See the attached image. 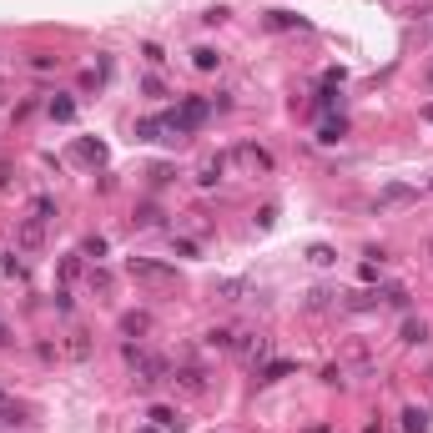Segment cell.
Wrapping results in <instances>:
<instances>
[{
    "label": "cell",
    "instance_id": "1",
    "mask_svg": "<svg viewBox=\"0 0 433 433\" xmlns=\"http://www.w3.org/2000/svg\"><path fill=\"white\" fill-rule=\"evenodd\" d=\"M126 273L131 278H146V283H177V267L151 262V257H126Z\"/></svg>",
    "mask_w": 433,
    "mask_h": 433
},
{
    "label": "cell",
    "instance_id": "40",
    "mask_svg": "<svg viewBox=\"0 0 433 433\" xmlns=\"http://www.w3.org/2000/svg\"><path fill=\"white\" fill-rule=\"evenodd\" d=\"M136 433H156V428H136Z\"/></svg>",
    "mask_w": 433,
    "mask_h": 433
},
{
    "label": "cell",
    "instance_id": "6",
    "mask_svg": "<svg viewBox=\"0 0 433 433\" xmlns=\"http://www.w3.org/2000/svg\"><path fill=\"white\" fill-rule=\"evenodd\" d=\"M287 373H297V363H292V358H273V363L257 368V383H283Z\"/></svg>",
    "mask_w": 433,
    "mask_h": 433
},
{
    "label": "cell",
    "instance_id": "10",
    "mask_svg": "<svg viewBox=\"0 0 433 433\" xmlns=\"http://www.w3.org/2000/svg\"><path fill=\"white\" fill-rule=\"evenodd\" d=\"M267 26H273V31H307V21L292 16V11H267Z\"/></svg>",
    "mask_w": 433,
    "mask_h": 433
},
{
    "label": "cell",
    "instance_id": "24",
    "mask_svg": "<svg viewBox=\"0 0 433 433\" xmlns=\"http://www.w3.org/2000/svg\"><path fill=\"white\" fill-rule=\"evenodd\" d=\"M378 297H383V292H368V287H363V292L348 297V307H353V312H368V307H378Z\"/></svg>",
    "mask_w": 433,
    "mask_h": 433
},
{
    "label": "cell",
    "instance_id": "3",
    "mask_svg": "<svg viewBox=\"0 0 433 433\" xmlns=\"http://www.w3.org/2000/svg\"><path fill=\"white\" fill-rule=\"evenodd\" d=\"M212 292L222 297V302H247V297H257V287H252L247 278H222V283H217Z\"/></svg>",
    "mask_w": 433,
    "mask_h": 433
},
{
    "label": "cell",
    "instance_id": "8",
    "mask_svg": "<svg viewBox=\"0 0 433 433\" xmlns=\"http://www.w3.org/2000/svg\"><path fill=\"white\" fill-rule=\"evenodd\" d=\"M136 141H172V131H167L161 116H141L136 121Z\"/></svg>",
    "mask_w": 433,
    "mask_h": 433
},
{
    "label": "cell",
    "instance_id": "27",
    "mask_svg": "<svg viewBox=\"0 0 433 433\" xmlns=\"http://www.w3.org/2000/svg\"><path fill=\"white\" fill-rule=\"evenodd\" d=\"M81 257H96V262H101V257H106V237H101V232L86 237V242H81Z\"/></svg>",
    "mask_w": 433,
    "mask_h": 433
},
{
    "label": "cell",
    "instance_id": "21",
    "mask_svg": "<svg viewBox=\"0 0 433 433\" xmlns=\"http://www.w3.org/2000/svg\"><path fill=\"white\" fill-rule=\"evenodd\" d=\"M403 428L408 433H428V413L423 408H403Z\"/></svg>",
    "mask_w": 433,
    "mask_h": 433
},
{
    "label": "cell",
    "instance_id": "15",
    "mask_svg": "<svg viewBox=\"0 0 433 433\" xmlns=\"http://www.w3.org/2000/svg\"><path fill=\"white\" fill-rule=\"evenodd\" d=\"M76 156H81V161H91V167H101V161H106V146H101V141H91V136H81V141H76Z\"/></svg>",
    "mask_w": 433,
    "mask_h": 433
},
{
    "label": "cell",
    "instance_id": "11",
    "mask_svg": "<svg viewBox=\"0 0 433 433\" xmlns=\"http://www.w3.org/2000/svg\"><path fill=\"white\" fill-rule=\"evenodd\" d=\"M222 177H227V156H212L207 167H202V177H197V187H217Z\"/></svg>",
    "mask_w": 433,
    "mask_h": 433
},
{
    "label": "cell",
    "instance_id": "19",
    "mask_svg": "<svg viewBox=\"0 0 433 433\" xmlns=\"http://www.w3.org/2000/svg\"><path fill=\"white\" fill-rule=\"evenodd\" d=\"M307 262H312V267H333V262H338V252H333L328 242H312V247H307Z\"/></svg>",
    "mask_w": 433,
    "mask_h": 433
},
{
    "label": "cell",
    "instance_id": "7",
    "mask_svg": "<svg viewBox=\"0 0 433 433\" xmlns=\"http://www.w3.org/2000/svg\"><path fill=\"white\" fill-rule=\"evenodd\" d=\"M398 343H408V348H423V343H428V322H423V317H403Z\"/></svg>",
    "mask_w": 433,
    "mask_h": 433
},
{
    "label": "cell",
    "instance_id": "12",
    "mask_svg": "<svg viewBox=\"0 0 433 433\" xmlns=\"http://www.w3.org/2000/svg\"><path fill=\"white\" fill-rule=\"evenodd\" d=\"M66 358H76V363H86V358H91V333H81V328H76V333L66 338Z\"/></svg>",
    "mask_w": 433,
    "mask_h": 433
},
{
    "label": "cell",
    "instance_id": "41",
    "mask_svg": "<svg viewBox=\"0 0 433 433\" xmlns=\"http://www.w3.org/2000/svg\"><path fill=\"white\" fill-rule=\"evenodd\" d=\"M428 86H433V71H428Z\"/></svg>",
    "mask_w": 433,
    "mask_h": 433
},
{
    "label": "cell",
    "instance_id": "37",
    "mask_svg": "<svg viewBox=\"0 0 433 433\" xmlns=\"http://www.w3.org/2000/svg\"><path fill=\"white\" fill-rule=\"evenodd\" d=\"M11 343V328H6V322H0V348H6Z\"/></svg>",
    "mask_w": 433,
    "mask_h": 433
},
{
    "label": "cell",
    "instance_id": "28",
    "mask_svg": "<svg viewBox=\"0 0 433 433\" xmlns=\"http://www.w3.org/2000/svg\"><path fill=\"white\" fill-rule=\"evenodd\" d=\"M31 71H40V76H45V71H56V56H45V50H31Z\"/></svg>",
    "mask_w": 433,
    "mask_h": 433
},
{
    "label": "cell",
    "instance_id": "4",
    "mask_svg": "<svg viewBox=\"0 0 433 433\" xmlns=\"http://www.w3.org/2000/svg\"><path fill=\"white\" fill-rule=\"evenodd\" d=\"M237 161H247L252 172H273V151H262L257 141H242L237 146Z\"/></svg>",
    "mask_w": 433,
    "mask_h": 433
},
{
    "label": "cell",
    "instance_id": "34",
    "mask_svg": "<svg viewBox=\"0 0 433 433\" xmlns=\"http://www.w3.org/2000/svg\"><path fill=\"white\" fill-rule=\"evenodd\" d=\"M172 182V167H151V187H167Z\"/></svg>",
    "mask_w": 433,
    "mask_h": 433
},
{
    "label": "cell",
    "instance_id": "9",
    "mask_svg": "<svg viewBox=\"0 0 433 433\" xmlns=\"http://www.w3.org/2000/svg\"><path fill=\"white\" fill-rule=\"evenodd\" d=\"M31 222H56V197H31Z\"/></svg>",
    "mask_w": 433,
    "mask_h": 433
},
{
    "label": "cell",
    "instance_id": "33",
    "mask_svg": "<svg viewBox=\"0 0 433 433\" xmlns=\"http://www.w3.org/2000/svg\"><path fill=\"white\" fill-rule=\"evenodd\" d=\"M202 21H207V26H222V21H227V6H212V11H207Z\"/></svg>",
    "mask_w": 433,
    "mask_h": 433
},
{
    "label": "cell",
    "instance_id": "30",
    "mask_svg": "<svg viewBox=\"0 0 433 433\" xmlns=\"http://www.w3.org/2000/svg\"><path fill=\"white\" fill-rule=\"evenodd\" d=\"M328 297H333L328 287H312V292H307V307H328Z\"/></svg>",
    "mask_w": 433,
    "mask_h": 433
},
{
    "label": "cell",
    "instance_id": "16",
    "mask_svg": "<svg viewBox=\"0 0 433 433\" xmlns=\"http://www.w3.org/2000/svg\"><path fill=\"white\" fill-rule=\"evenodd\" d=\"M151 328V312H126L121 317V338H136V333H146Z\"/></svg>",
    "mask_w": 433,
    "mask_h": 433
},
{
    "label": "cell",
    "instance_id": "36",
    "mask_svg": "<svg viewBox=\"0 0 433 433\" xmlns=\"http://www.w3.org/2000/svg\"><path fill=\"white\" fill-rule=\"evenodd\" d=\"M11 187V167H0V192H6Z\"/></svg>",
    "mask_w": 433,
    "mask_h": 433
},
{
    "label": "cell",
    "instance_id": "35",
    "mask_svg": "<svg viewBox=\"0 0 433 433\" xmlns=\"http://www.w3.org/2000/svg\"><path fill=\"white\" fill-rule=\"evenodd\" d=\"M76 273H81V257H66V262H61V278H66V283H71V278H76Z\"/></svg>",
    "mask_w": 433,
    "mask_h": 433
},
{
    "label": "cell",
    "instance_id": "31",
    "mask_svg": "<svg viewBox=\"0 0 433 433\" xmlns=\"http://www.w3.org/2000/svg\"><path fill=\"white\" fill-rule=\"evenodd\" d=\"M408 197H413V187H388L383 192V202H408Z\"/></svg>",
    "mask_w": 433,
    "mask_h": 433
},
{
    "label": "cell",
    "instance_id": "32",
    "mask_svg": "<svg viewBox=\"0 0 433 433\" xmlns=\"http://www.w3.org/2000/svg\"><path fill=\"white\" fill-rule=\"evenodd\" d=\"M91 287H101V292H106V287H111V273H101V267H91Z\"/></svg>",
    "mask_w": 433,
    "mask_h": 433
},
{
    "label": "cell",
    "instance_id": "5",
    "mask_svg": "<svg viewBox=\"0 0 433 433\" xmlns=\"http://www.w3.org/2000/svg\"><path fill=\"white\" fill-rule=\"evenodd\" d=\"M232 353H242L247 363H262L267 353H273V343H267V338H257V333H247V338H237V343H232Z\"/></svg>",
    "mask_w": 433,
    "mask_h": 433
},
{
    "label": "cell",
    "instance_id": "25",
    "mask_svg": "<svg viewBox=\"0 0 433 433\" xmlns=\"http://www.w3.org/2000/svg\"><path fill=\"white\" fill-rule=\"evenodd\" d=\"M322 383H328V388H343V383H348L343 363H328V368H322Z\"/></svg>",
    "mask_w": 433,
    "mask_h": 433
},
{
    "label": "cell",
    "instance_id": "13",
    "mask_svg": "<svg viewBox=\"0 0 433 433\" xmlns=\"http://www.w3.org/2000/svg\"><path fill=\"white\" fill-rule=\"evenodd\" d=\"M131 227H161V207H156V202H141V207L131 212Z\"/></svg>",
    "mask_w": 433,
    "mask_h": 433
},
{
    "label": "cell",
    "instance_id": "38",
    "mask_svg": "<svg viewBox=\"0 0 433 433\" xmlns=\"http://www.w3.org/2000/svg\"><path fill=\"white\" fill-rule=\"evenodd\" d=\"M423 121H433V101H428V106H423Z\"/></svg>",
    "mask_w": 433,
    "mask_h": 433
},
{
    "label": "cell",
    "instance_id": "2",
    "mask_svg": "<svg viewBox=\"0 0 433 433\" xmlns=\"http://www.w3.org/2000/svg\"><path fill=\"white\" fill-rule=\"evenodd\" d=\"M172 383H177L182 393H207V368L182 363V368H172Z\"/></svg>",
    "mask_w": 433,
    "mask_h": 433
},
{
    "label": "cell",
    "instance_id": "26",
    "mask_svg": "<svg viewBox=\"0 0 433 433\" xmlns=\"http://www.w3.org/2000/svg\"><path fill=\"white\" fill-rule=\"evenodd\" d=\"M40 227H45V222H26V227H21V247H26V252L40 247Z\"/></svg>",
    "mask_w": 433,
    "mask_h": 433
},
{
    "label": "cell",
    "instance_id": "23",
    "mask_svg": "<svg viewBox=\"0 0 433 433\" xmlns=\"http://www.w3.org/2000/svg\"><path fill=\"white\" fill-rule=\"evenodd\" d=\"M151 423H156V428H172V433H182V423H177V413H172V408H161V403L151 408Z\"/></svg>",
    "mask_w": 433,
    "mask_h": 433
},
{
    "label": "cell",
    "instance_id": "39",
    "mask_svg": "<svg viewBox=\"0 0 433 433\" xmlns=\"http://www.w3.org/2000/svg\"><path fill=\"white\" fill-rule=\"evenodd\" d=\"M6 403H11V398H6V393H0V408H6Z\"/></svg>",
    "mask_w": 433,
    "mask_h": 433
},
{
    "label": "cell",
    "instance_id": "20",
    "mask_svg": "<svg viewBox=\"0 0 433 433\" xmlns=\"http://www.w3.org/2000/svg\"><path fill=\"white\" fill-rule=\"evenodd\" d=\"M383 302H388V307H398V312H408V302H413V297H408V287H398V283H393V287H383Z\"/></svg>",
    "mask_w": 433,
    "mask_h": 433
},
{
    "label": "cell",
    "instance_id": "14",
    "mask_svg": "<svg viewBox=\"0 0 433 433\" xmlns=\"http://www.w3.org/2000/svg\"><path fill=\"white\" fill-rule=\"evenodd\" d=\"M45 111H50V116H56V121H71V116H76V101L56 91V96H50V101H45Z\"/></svg>",
    "mask_w": 433,
    "mask_h": 433
},
{
    "label": "cell",
    "instance_id": "22",
    "mask_svg": "<svg viewBox=\"0 0 433 433\" xmlns=\"http://www.w3.org/2000/svg\"><path fill=\"white\" fill-rule=\"evenodd\" d=\"M232 343H237V333H232V328H212V333H207V348H222V353H227Z\"/></svg>",
    "mask_w": 433,
    "mask_h": 433
},
{
    "label": "cell",
    "instance_id": "18",
    "mask_svg": "<svg viewBox=\"0 0 433 433\" xmlns=\"http://www.w3.org/2000/svg\"><path fill=\"white\" fill-rule=\"evenodd\" d=\"M192 66H197V71H217V66H222V56H217L212 45H197V50H192Z\"/></svg>",
    "mask_w": 433,
    "mask_h": 433
},
{
    "label": "cell",
    "instance_id": "17",
    "mask_svg": "<svg viewBox=\"0 0 433 433\" xmlns=\"http://www.w3.org/2000/svg\"><path fill=\"white\" fill-rule=\"evenodd\" d=\"M343 136H348V121H343V116H338V121H322V131H317L322 146H338Z\"/></svg>",
    "mask_w": 433,
    "mask_h": 433
},
{
    "label": "cell",
    "instance_id": "29",
    "mask_svg": "<svg viewBox=\"0 0 433 433\" xmlns=\"http://www.w3.org/2000/svg\"><path fill=\"white\" fill-rule=\"evenodd\" d=\"M141 56H146L151 66H167V50H161L156 40H146V45H141Z\"/></svg>",
    "mask_w": 433,
    "mask_h": 433
}]
</instances>
